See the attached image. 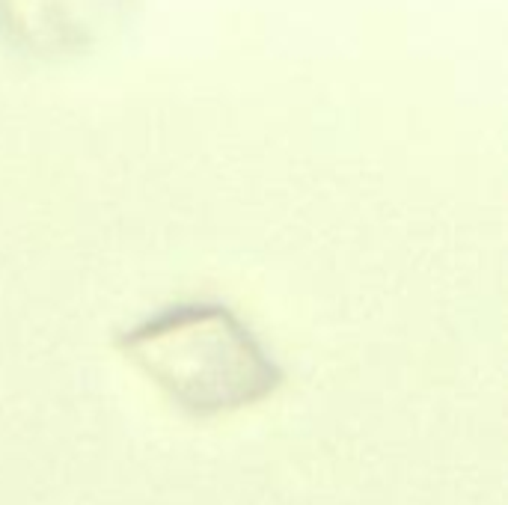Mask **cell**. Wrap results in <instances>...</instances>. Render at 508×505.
Returning <instances> with one entry per match:
<instances>
[{
  "label": "cell",
  "instance_id": "1",
  "mask_svg": "<svg viewBox=\"0 0 508 505\" xmlns=\"http://www.w3.org/2000/svg\"><path fill=\"white\" fill-rule=\"evenodd\" d=\"M122 351L190 416L268 398L283 375L259 336L220 303H173L122 336Z\"/></svg>",
  "mask_w": 508,
  "mask_h": 505
}]
</instances>
